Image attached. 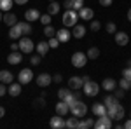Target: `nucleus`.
I'll use <instances>...</instances> for the list:
<instances>
[{
    "label": "nucleus",
    "instance_id": "nucleus-1",
    "mask_svg": "<svg viewBox=\"0 0 131 129\" xmlns=\"http://www.w3.org/2000/svg\"><path fill=\"white\" fill-rule=\"evenodd\" d=\"M107 115H108L112 120H122L124 115H126V112H124L121 103L115 101V103H112L110 107H107Z\"/></svg>",
    "mask_w": 131,
    "mask_h": 129
},
{
    "label": "nucleus",
    "instance_id": "nucleus-2",
    "mask_svg": "<svg viewBox=\"0 0 131 129\" xmlns=\"http://www.w3.org/2000/svg\"><path fill=\"white\" fill-rule=\"evenodd\" d=\"M77 19H79L77 10L67 9V10H65V14H63V26H65V28H73V26L77 25Z\"/></svg>",
    "mask_w": 131,
    "mask_h": 129
},
{
    "label": "nucleus",
    "instance_id": "nucleus-3",
    "mask_svg": "<svg viewBox=\"0 0 131 129\" xmlns=\"http://www.w3.org/2000/svg\"><path fill=\"white\" fill-rule=\"evenodd\" d=\"M70 113L73 115V117H77V119L86 117V113H88V107H86V103L81 101V99H75V103L70 107Z\"/></svg>",
    "mask_w": 131,
    "mask_h": 129
},
{
    "label": "nucleus",
    "instance_id": "nucleus-4",
    "mask_svg": "<svg viewBox=\"0 0 131 129\" xmlns=\"http://www.w3.org/2000/svg\"><path fill=\"white\" fill-rule=\"evenodd\" d=\"M18 44H19V51L23 52V54H31L33 49H35V44L31 42V39L28 37V35H23Z\"/></svg>",
    "mask_w": 131,
    "mask_h": 129
},
{
    "label": "nucleus",
    "instance_id": "nucleus-5",
    "mask_svg": "<svg viewBox=\"0 0 131 129\" xmlns=\"http://www.w3.org/2000/svg\"><path fill=\"white\" fill-rule=\"evenodd\" d=\"M82 91H84V94H86V96H89V98H94V96H98V92H100V86H98V82L88 80V82H84V86H82Z\"/></svg>",
    "mask_w": 131,
    "mask_h": 129
},
{
    "label": "nucleus",
    "instance_id": "nucleus-6",
    "mask_svg": "<svg viewBox=\"0 0 131 129\" xmlns=\"http://www.w3.org/2000/svg\"><path fill=\"white\" fill-rule=\"evenodd\" d=\"M70 61H72V65H73L75 68H84V66H86V63H88V56H86L82 51H77V52H73V54H72Z\"/></svg>",
    "mask_w": 131,
    "mask_h": 129
},
{
    "label": "nucleus",
    "instance_id": "nucleus-7",
    "mask_svg": "<svg viewBox=\"0 0 131 129\" xmlns=\"http://www.w3.org/2000/svg\"><path fill=\"white\" fill-rule=\"evenodd\" d=\"M93 127H96V129H110L112 127V119L107 115V113H105V115H100L98 119L94 120Z\"/></svg>",
    "mask_w": 131,
    "mask_h": 129
},
{
    "label": "nucleus",
    "instance_id": "nucleus-8",
    "mask_svg": "<svg viewBox=\"0 0 131 129\" xmlns=\"http://www.w3.org/2000/svg\"><path fill=\"white\" fill-rule=\"evenodd\" d=\"M31 80H33V72L30 68H23L18 73V82H19L21 86H25V84H30Z\"/></svg>",
    "mask_w": 131,
    "mask_h": 129
},
{
    "label": "nucleus",
    "instance_id": "nucleus-9",
    "mask_svg": "<svg viewBox=\"0 0 131 129\" xmlns=\"http://www.w3.org/2000/svg\"><path fill=\"white\" fill-rule=\"evenodd\" d=\"M35 82H37L39 87H49L52 84V75H49V73H39L35 77Z\"/></svg>",
    "mask_w": 131,
    "mask_h": 129
},
{
    "label": "nucleus",
    "instance_id": "nucleus-10",
    "mask_svg": "<svg viewBox=\"0 0 131 129\" xmlns=\"http://www.w3.org/2000/svg\"><path fill=\"white\" fill-rule=\"evenodd\" d=\"M114 40H115L117 45L126 47V45L129 44V35H128L126 31H115V33H114Z\"/></svg>",
    "mask_w": 131,
    "mask_h": 129
},
{
    "label": "nucleus",
    "instance_id": "nucleus-11",
    "mask_svg": "<svg viewBox=\"0 0 131 129\" xmlns=\"http://www.w3.org/2000/svg\"><path fill=\"white\" fill-rule=\"evenodd\" d=\"M49 126L52 129H63L65 127V119H63V115H54V117H51V120H49Z\"/></svg>",
    "mask_w": 131,
    "mask_h": 129
},
{
    "label": "nucleus",
    "instance_id": "nucleus-12",
    "mask_svg": "<svg viewBox=\"0 0 131 129\" xmlns=\"http://www.w3.org/2000/svg\"><path fill=\"white\" fill-rule=\"evenodd\" d=\"M82 86H84V80H82V77H79V75H73V77H70L68 79V87L70 89H82Z\"/></svg>",
    "mask_w": 131,
    "mask_h": 129
},
{
    "label": "nucleus",
    "instance_id": "nucleus-13",
    "mask_svg": "<svg viewBox=\"0 0 131 129\" xmlns=\"http://www.w3.org/2000/svg\"><path fill=\"white\" fill-rule=\"evenodd\" d=\"M77 14H79V19L91 21V19H93V16H94V10L89 9V7H82V9L77 10Z\"/></svg>",
    "mask_w": 131,
    "mask_h": 129
},
{
    "label": "nucleus",
    "instance_id": "nucleus-14",
    "mask_svg": "<svg viewBox=\"0 0 131 129\" xmlns=\"http://www.w3.org/2000/svg\"><path fill=\"white\" fill-rule=\"evenodd\" d=\"M21 84L19 82H10L9 84V87H7V94L9 96H12V98H16V96H19L21 94Z\"/></svg>",
    "mask_w": 131,
    "mask_h": 129
},
{
    "label": "nucleus",
    "instance_id": "nucleus-15",
    "mask_svg": "<svg viewBox=\"0 0 131 129\" xmlns=\"http://www.w3.org/2000/svg\"><path fill=\"white\" fill-rule=\"evenodd\" d=\"M54 110H56V113H58V115H63V117H65V115H68V112H70V107H68V105H67L63 99H60V101L56 103Z\"/></svg>",
    "mask_w": 131,
    "mask_h": 129
},
{
    "label": "nucleus",
    "instance_id": "nucleus-16",
    "mask_svg": "<svg viewBox=\"0 0 131 129\" xmlns=\"http://www.w3.org/2000/svg\"><path fill=\"white\" fill-rule=\"evenodd\" d=\"M21 61H23V54H21L19 51H12L7 56V63L9 65H19Z\"/></svg>",
    "mask_w": 131,
    "mask_h": 129
},
{
    "label": "nucleus",
    "instance_id": "nucleus-17",
    "mask_svg": "<svg viewBox=\"0 0 131 129\" xmlns=\"http://www.w3.org/2000/svg\"><path fill=\"white\" fill-rule=\"evenodd\" d=\"M0 82H4L5 86H9L10 82H14V75L9 70H0Z\"/></svg>",
    "mask_w": 131,
    "mask_h": 129
},
{
    "label": "nucleus",
    "instance_id": "nucleus-18",
    "mask_svg": "<svg viewBox=\"0 0 131 129\" xmlns=\"http://www.w3.org/2000/svg\"><path fill=\"white\" fill-rule=\"evenodd\" d=\"M91 112L94 113V117H100V115H105V113H107V107H105L103 103H93Z\"/></svg>",
    "mask_w": 131,
    "mask_h": 129
},
{
    "label": "nucleus",
    "instance_id": "nucleus-19",
    "mask_svg": "<svg viewBox=\"0 0 131 129\" xmlns=\"http://www.w3.org/2000/svg\"><path fill=\"white\" fill-rule=\"evenodd\" d=\"M10 30H9V39L10 40H19L21 37H23V33H21V28H19V25L16 23L14 26H9Z\"/></svg>",
    "mask_w": 131,
    "mask_h": 129
},
{
    "label": "nucleus",
    "instance_id": "nucleus-20",
    "mask_svg": "<svg viewBox=\"0 0 131 129\" xmlns=\"http://www.w3.org/2000/svg\"><path fill=\"white\" fill-rule=\"evenodd\" d=\"M2 21H4L7 26H14V25L18 23V16H16L14 12H10V10H9V12H5V14H4Z\"/></svg>",
    "mask_w": 131,
    "mask_h": 129
},
{
    "label": "nucleus",
    "instance_id": "nucleus-21",
    "mask_svg": "<svg viewBox=\"0 0 131 129\" xmlns=\"http://www.w3.org/2000/svg\"><path fill=\"white\" fill-rule=\"evenodd\" d=\"M39 18H40V12H39L37 9L25 10V19L28 21V23H31V21H39Z\"/></svg>",
    "mask_w": 131,
    "mask_h": 129
},
{
    "label": "nucleus",
    "instance_id": "nucleus-22",
    "mask_svg": "<svg viewBox=\"0 0 131 129\" xmlns=\"http://www.w3.org/2000/svg\"><path fill=\"white\" fill-rule=\"evenodd\" d=\"M115 87H117V82H115L114 79H110V77H108V79H105L103 82H101V89H105L107 92H112Z\"/></svg>",
    "mask_w": 131,
    "mask_h": 129
},
{
    "label": "nucleus",
    "instance_id": "nucleus-23",
    "mask_svg": "<svg viewBox=\"0 0 131 129\" xmlns=\"http://www.w3.org/2000/svg\"><path fill=\"white\" fill-rule=\"evenodd\" d=\"M70 31L67 30V28H61V30H58L56 31V39L60 40L61 44H65V42H68V40H70Z\"/></svg>",
    "mask_w": 131,
    "mask_h": 129
},
{
    "label": "nucleus",
    "instance_id": "nucleus-24",
    "mask_svg": "<svg viewBox=\"0 0 131 129\" xmlns=\"http://www.w3.org/2000/svg\"><path fill=\"white\" fill-rule=\"evenodd\" d=\"M49 44H47V42H39V44H37V45H35V51H37V54H39V56H46V54H47V52H49Z\"/></svg>",
    "mask_w": 131,
    "mask_h": 129
},
{
    "label": "nucleus",
    "instance_id": "nucleus-25",
    "mask_svg": "<svg viewBox=\"0 0 131 129\" xmlns=\"http://www.w3.org/2000/svg\"><path fill=\"white\" fill-rule=\"evenodd\" d=\"M72 35H73L75 39H82V37L86 35V26H84V25H75L73 30H72Z\"/></svg>",
    "mask_w": 131,
    "mask_h": 129
},
{
    "label": "nucleus",
    "instance_id": "nucleus-26",
    "mask_svg": "<svg viewBox=\"0 0 131 129\" xmlns=\"http://www.w3.org/2000/svg\"><path fill=\"white\" fill-rule=\"evenodd\" d=\"M60 9H61V5L54 0V2H51L49 5H47V14H51V16H56L58 12H60Z\"/></svg>",
    "mask_w": 131,
    "mask_h": 129
},
{
    "label": "nucleus",
    "instance_id": "nucleus-27",
    "mask_svg": "<svg viewBox=\"0 0 131 129\" xmlns=\"http://www.w3.org/2000/svg\"><path fill=\"white\" fill-rule=\"evenodd\" d=\"M14 5V0H0V10L2 12H9Z\"/></svg>",
    "mask_w": 131,
    "mask_h": 129
},
{
    "label": "nucleus",
    "instance_id": "nucleus-28",
    "mask_svg": "<svg viewBox=\"0 0 131 129\" xmlns=\"http://www.w3.org/2000/svg\"><path fill=\"white\" fill-rule=\"evenodd\" d=\"M18 25H19L23 35H30L31 33V23H28V21H21V23H18Z\"/></svg>",
    "mask_w": 131,
    "mask_h": 129
},
{
    "label": "nucleus",
    "instance_id": "nucleus-29",
    "mask_svg": "<svg viewBox=\"0 0 131 129\" xmlns=\"http://www.w3.org/2000/svg\"><path fill=\"white\" fill-rule=\"evenodd\" d=\"M86 56H88V60H98L100 49H98V47H89V51L86 52Z\"/></svg>",
    "mask_w": 131,
    "mask_h": 129
},
{
    "label": "nucleus",
    "instance_id": "nucleus-30",
    "mask_svg": "<svg viewBox=\"0 0 131 129\" xmlns=\"http://www.w3.org/2000/svg\"><path fill=\"white\" fill-rule=\"evenodd\" d=\"M93 124H94V120H93V119H89V117H88V119L81 120L77 127H79V129H89V127H93Z\"/></svg>",
    "mask_w": 131,
    "mask_h": 129
},
{
    "label": "nucleus",
    "instance_id": "nucleus-31",
    "mask_svg": "<svg viewBox=\"0 0 131 129\" xmlns=\"http://www.w3.org/2000/svg\"><path fill=\"white\" fill-rule=\"evenodd\" d=\"M77 126H79V120H77V117H73V115H72L70 119H67V120H65V127L75 129Z\"/></svg>",
    "mask_w": 131,
    "mask_h": 129
},
{
    "label": "nucleus",
    "instance_id": "nucleus-32",
    "mask_svg": "<svg viewBox=\"0 0 131 129\" xmlns=\"http://www.w3.org/2000/svg\"><path fill=\"white\" fill-rule=\"evenodd\" d=\"M75 94H73V91H68V92H67V96H65V98H63V101H65V103H67V105H68V107H72V105H73V103H75Z\"/></svg>",
    "mask_w": 131,
    "mask_h": 129
},
{
    "label": "nucleus",
    "instance_id": "nucleus-33",
    "mask_svg": "<svg viewBox=\"0 0 131 129\" xmlns=\"http://www.w3.org/2000/svg\"><path fill=\"white\" fill-rule=\"evenodd\" d=\"M119 87L124 89V91H129L131 89V80H128V79H124V77H122V79L119 80Z\"/></svg>",
    "mask_w": 131,
    "mask_h": 129
},
{
    "label": "nucleus",
    "instance_id": "nucleus-34",
    "mask_svg": "<svg viewBox=\"0 0 131 129\" xmlns=\"http://www.w3.org/2000/svg\"><path fill=\"white\" fill-rule=\"evenodd\" d=\"M44 35L51 39V37H54V35H56V30H54L51 25H46V26H44Z\"/></svg>",
    "mask_w": 131,
    "mask_h": 129
},
{
    "label": "nucleus",
    "instance_id": "nucleus-35",
    "mask_svg": "<svg viewBox=\"0 0 131 129\" xmlns=\"http://www.w3.org/2000/svg\"><path fill=\"white\" fill-rule=\"evenodd\" d=\"M115 101H119V99L115 98L114 94H108V96H105V99H103V105L105 107H110L112 103H115Z\"/></svg>",
    "mask_w": 131,
    "mask_h": 129
},
{
    "label": "nucleus",
    "instance_id": "nucleus-36",
    "mask_svg": "<svg viewBox=\"0 0 131 129\" xmlns=\"http://www.w3.org/2000/svg\"><path fill=\"white\" fill-rule=\"evenodd\" d=\"M70 4H72V9L73 10H79L84 7V0H70Z\"/></svg>",
    "mask_w": 131,
    "mask_h": 129
},
{
    "label": "nucleus",
    "instance_id": "nucleus-37",
    "mask_svg": "<svg viewBox=\"0 0 131 129\" xmlns=\"http://www.w3.org/2000/svg\"><path fill=\"white\" fill-rule=\"evenodd\" d=\"M47 44H49V47H51V49H58L61 42H60L58 39H56V35H54V37H51V39H49V42H47Z\"/></svg>",
    "mask_w": 131,
    "mask_h": 129
},
{
    "label": "nucleus",
    "instance_id": "nucleus-38",
    "mask_svg": "<svg viewBox=\"0 0 131 129\" xmlns=\"http://www.w3.org/2000/svg\"><path fill=\"white\" fill-rule=\"evenodd\" d=\"M39 21H40L44 26L46 25H51V14H42L40 18H39Z\"/></svg>",
    "mask_w": 131,
    "mask_h": 129
},
{
    "label": "nucleus",
    "instance_id": "nucleus-39",
    "mask_svg": "<svg viewBox=\"0 0 131 129\" xmlns=\"http://www.w3.org/2000/svg\"><path fill=\"white\" fill-rule=\"evenodd\" d=\"M89 28H91V31H98L101 28V23H100V21H96V19H91V26H89Z\"/></svg>",
    "mask_w": 131,
    "mask_h": 129
},
{
    "label": "nucleus",
    "instance_id": "nucleus-40",
    "mask_svg": "<svg viewBox=\"0 0 131 129\" xmlns=\"http://www.w3.org/2000/svg\"><path fill=\"white\" fill-rule=\"evenodd\" d=\"M105 28H107V31H108V33H115V31H117V26H115V23H107V26H105Z\"/></svg>",
    "mask_w": 131,
    "mask_h": 129
},
{
    "label": "nucleus",
    "instance_id": "nucleus-41",
    "mask_svg": "<svg viewBox=\"0 0 131 129\" xmlns=\"http://www.w3.org/2000/svg\"><path fill=\"white\" fill-rule=\"evenodd\" d=\"M112 92H114V96H115V98H117V99H121L122 96L126 94V91H124V89H121V87H119V89H114V91H112Z\"/></svg>",
    "mask_w": 131,
    "mask_h": 129
},
{
    "label": "nucleus",
    "instance_id": "nucleus-42",
    "mask_svg": "<svg viewBox=\"0 0 131 129\" xmlns=\"http://www.w3.org/2000/svg\"><path fill=\"white\" fill-rule=\"evenodd\" d=\"M40 58H42V56H39V54H35V56H31V58H30V63H31V66H37V65L40 63Z\"/></svg>",
    "mask_w": 131,
    "mask_h": 129
},
{
    "label": "nucleus",
    "instance_id": "nucleus-43",
    "mask_svg": "<svg viewBox=\"0 0 131 129\" xmlns=\"http://www.w3.org/2000/svg\"><path fill=\"white\" fill-rule=\"evenodd\" d=\"M122 77L128 79V80H131V66H128V68L122 70Z\"/></svg>",
    "mask_w": 131,
    "mask_h": 129
},
{
    "label": "nucleus",
    "instance_id": "nucleus-44",
    "mask_svg": "<svg viewBox=\"0 0 131 129\" xmlns=\"http://www.w3.org/2000/svg\"><path fill=\"white\" fill-rule=\"evenodd\" d=\"M68 91H70V87H68V89H60V91H58V99H63L65 96H67Z\"/></svg>",
    "mask_w": 131,
    "mask_h": 129
},
{
    "label": "nucleus",
    "instance_id": "nucleus-45",
    "mask_svg": "<svg viewBox=\"0 0 131 129\" xmlns=\"http://www.w3.org/2000/svg\"><path fill=\"white\" fill-rule=\"evenodd\" d=\"M5 94H7V87H5V84H4V82H0V98H2V96H5Z\"/></svg>",
    "mask_w": 131,
    "mask_h": 129
},
{
    "label": "nucleus",
    "instance_id": "nucleus-46",
    "mask_svg": "<svg viewBox=\"0 0 131 129\" xmlns=\"http://www.w3.org/2000/svg\"><path fill=\"white\" fill-rule=\"evenodd\" d=\"M98 2H100V5H103V7H110L114 0H98Z\"/></svg>",
    "mask_w": 131,
    "mask_h": 129
},
{
    "label": "nucleus",
    "instance_id": "nucleus-47",
    "mask_svg": "<svg viewBox=\"0 0 131 129\" xmlns=\"http://www.w3.org/2000/svg\"><path fill=\"white\" fill-rule=\"evenodd\" d=\"M63 77H61V73H56V75H52V82H56V84H60Z\"/></svg>",
    "mask_w": 131,
    "mask_h": 129
},
{
    "label": "nucleus",
    "instance_id": "nucleus-48",
    "mask_svg": "<svg viewBox=\"0 0 131 129\" xmlns=\"http://www.w3.org/2000/svg\"><path fill=\"white\" fill-rule=\"evenodd\" d=\"M10 51H19V44H18L16 40H12V44H10Z\"/></svg>",
    "mask_w": 131,
    "mask_h": 129
},
{
    "label": "nucleus",
    "instance_id": "nucleus-49",
    "mask_svg": "<svg viewBox=\"0 0 131 129\" xmlns=\"http://www.w3.org/2000/svg\"><path fill=\"white\" fill-rule=\"evenodd\" d=\"M35 105H37V107H44V105H46V101H44V98H39V99H37V101H35Z\"/></svg>",
    "mask_w": 131,
    "mask_h": 129
},
{
    "label": "nucleus",
    "instance_id": "nucleus-50",
    "mask_svg": "<svg viewBox=\"0 0 131 129\" xmlns=\"http://www.w3.org/2000/svg\"><path fill=\"white\" fill-rule=\"evenodd\" d=\"M63 7H65V9H72V4H70V0H65V2H63Z\"/></svg>",
    "mask_w": 131,
    "mask_h": 129
},
{
    "label": "nucleus",
    "instance_id": "nucleus-51",
    "mask_svg": "<svg viewBox=\"0 0 131 129\" xmlns=\"http://www.w3.org/2000/svg\"><path fill=\"white\" fill-rule=\"evenodd\" d=\"M14 4H18V5H25V4H28V0H14Z\"/></svg>",
    "mask_w": 131,
    "mask_h": 129
},
{
    "label": "nucleus",
    "instance_id": "nucleus-52",
    "mask_svg": "<svg viewBox=\"0 0 131 129\" xmlns=\"http://www.w3.org/2000/svg\"><path fill=\"white\" fill-rule=\"evenodd\" d=\"M124 127H126V129H131V119H128L126 122H124Z\"/></svg>",
    "mask_w": 131,
    "mask_h": 129
},
{
    "label": "nucleus",
    "instance_id": "nucleus-53",
    "mask_svg": "<svg viewBox=\"0 0 131 129\" xmlns=\"http://www.w3.org/2000/svg\"><path fill=\"white\" fill-rule=\"evenodd\" d=\"M4 115H5V108H4V107H2V105H0V119H2V117H4Z\"/></svg>",
    "mask_w": 131,
    "mask_h": 129
},
{
    "label": "nucleus",
    "instance_id": "nucleus-54",
    "mask_svg": "<svg viewBox=\"0 0 131 129\" xmlns=\"http://www.w3.org/2000/svg\"><path fill=\"white\" fill-rule=\"evenodd\" d=\"M128 21L131 23V7H129V10H128Z\"/></svg>",
    "mask_w": 131,
    "mask_h": 129
},
{
    "label": "nucleus",
    "instance_id": "nucleus-55",
    "mask_svg": "<svg viewBox=\"0 0 131 129\" xmlns=\"http://www.w3.org/2000/svg\"><path fill=\"white\" fill-rule=\"evenodd\" d=\"M2 18H4V14H2V10H0V21H2Z\"/></svg>",
    "mask_w": 131,
    "mask_h": 129
},
{
    "label": "nucleus",
    "instance_id": "nucleus-56",
    "mask_svg": "<svg viewBox=\"0 0 131 129\" xmlns=\"http://www.w3.org/2000/svg\"><path fill=\"white\" fill-rule=\"evenodd\" d=\"M49 2H54V0H49Z\"/></svg>",
    "mask_w": 131,
    "mask_h": 129
},
{
    "label": "nucleus",
    "instance_id": "nucleus-57",
    "mask_svg": "<svg viewBox=\"0 0 131 129\" xmlns=\"http://www.w3.org/2000/svg\"><path fill=\"white\" fill-rule=\"evenodd\" d=\"M129 66H131V61H129Z\"/></svg>",
    "mask_w": 131,
    "mask_h": 129
},
{
    "label": "nucleus",
    "instance_id": "nucleus-58",
    "mask_svg": "<svg viewBox=\"0 0 131 129\" xmlns=\"http://www.w3.org/2000/svg\"><path fill=\"white\" fill-rule=\"evenodd\" d=\"M129 115H131V113H129Z\"/></svg>",
    "mask_w": 131,
    "mask_h": 129
}]
</instances>
